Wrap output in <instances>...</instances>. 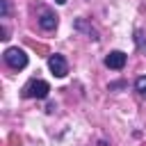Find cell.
<instances>
[{
	"instance_id": "7a4b0ae2",
	"label": "cell",
	"mask_w": 146,
	"mask_h": 146,
	"mask_svg": "<svg viewBox=\"0 0 146 146\" xmlns=\"http://www.w3.org/2000/svg\"><path fill=\"white\" fill-rule=\"evenodd\" d=\"M50 84L46 80H30L23 87V98H48Z\"/></svg>"
},
{
	"instance_id": "9c48e42d",
	"label": "cell",
	"mask_w": 146,
	"mask_h": 146,
	"mask_svg": "<svg viewBox=\"0 0 146 146\" xmlns=\"http://www.w3.org/2000/svg\"><path fill=\"white\" fill-rule=\"evenodd\" d=\"M55 2H57V5H66V0H55Z\"/></svg>"
},
{
	"instance_id": "277c9868",
	"label": "cell",
	"mask_w": 146,
	"mask_h": 146,
	"mask_svg": "<svg viewBox=\"0 0 146 146\" xmlns=\"http://www.w3.org/2000/svg\"><path fill=\"white\" fill-rule=\"evenodd\" d=\"M125 59H128L125 52H121V50H112V52H107V57H105V66L119 71V68L125 66Z\"/></svg>"
},
{
	"instance_id": "6da1fadb",
	"label": "cell",
	"mask_w": 146,
	"mask_h": 146,
	"mask_svg": "<svg viewBox=\"0 0 146 146\" xmlns=\"http://www.w3.org/2000/svg\"><path fill=\"white\" fill-rule=\"evenodd\" d=\"M2 57H5L7 66H9V68H14V71H21V68H25V66H27V55H25V50H23V48H18V46L7 48Z\"/></svg>"
},
{
	"instance_id": "ba28073f",
	"label": "cell",
	"mask_w": 146,
	"mask_h": 146,
	"mask_svg": "<svg viewBox=\"0 0 146 146\" xmlns=\"http://www.w3.org/2000/svg\"><path fill=\"white\" fill-rule=\"evenodd\" d=\"M7 14H9V2L7 0H0V16L7 18Z\"/></svg>"
},
{
	"instance_id": "3957f363",
	"label": "cell",
	"mask_w": 146,
	"mask_h": 146,
	"mask_svg": "<svg viewBox=\"0 0 146 146\" xmlns=\"http://www.w3.org/2000/svg\"><path fill=\"white\" fill-rule=\"evenodd\" d=\"M48 68L52 71V75H55V78H64V75L68 73V64H66L64 55H59V52L48 55Z\"/></svg>"
},
{
	"instance_id": "5b68a950",
	"label": "cell",
	"mask_w": 146,
	"mask_h": 146,
	"mask_svg": "<svg viewBox=\"0 0 146 146\" xmlns=\"http://www.w3.org/2000/svg\"><path fill=\"white\" fill-rule=\"evenodd\" d=\"M57 16L52 14V11H43V16L39 18V25H41V30H46V32H50V30H55L57 27Z\"/></svg>"
},
{
	"instance_id": "52a82bcc",
	"label": "cell",
	"mask_w": 146,
	"mask_h": 146,
	"mask_svg": "<svg viewBox=\"0 0 146 146\" xmlns=\"http://www.w3.org/2000/svg\"><path fill=\"white\" fill-rule=\"evenodd\" d=\"M135 89L139 91V96L146 100V75H141V78H137L135 80Z\"/></svg>"
},
{
	"instance_id": "8992f818",
	"label": "cell",
	"mask_w": 146,
	"mask_h": 146,
	"mask_svg": "<svg viewBox=\"0 0 146 146\" xmlns=\"http://www.w3.org/2000/svg\"><path fill=\"white\" fill-rule=\"evenodd\" d=\"M75 30H82V32H87V34H89V39H94V41L98 39V32H96L91 25H87V21H84V18H78V21H75Z\"/></svg>"
}]
</instances>
